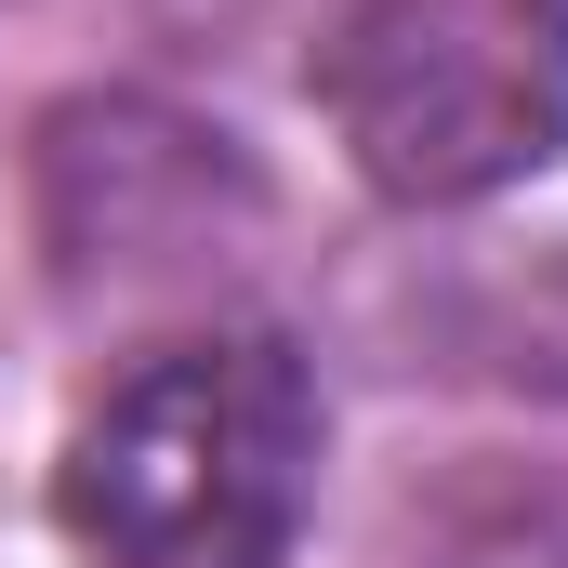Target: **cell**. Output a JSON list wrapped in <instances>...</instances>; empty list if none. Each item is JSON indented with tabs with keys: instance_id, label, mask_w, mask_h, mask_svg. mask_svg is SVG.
I'll return each mask as SVG.
<instances>
[{
	"instance_id": "1",
	"label": "cell",
	"mask_w": 568,
	"mask_h": 568,
	"mask_svg": "<svg viewBox=\"0 0 568 568\" xmlns=\"http://www.w3.org/2000/svg\"><path fill=\"white\" fill-rule=\"evenodd\" d=\"M93 568H291L317 503V371L278 331H199L120 371L53 476Z\"/></svg>"
},
{
	"instance_id": "2",
	"label": "cell",
	"mask_w": 568,
	"mask_h": 568,
	"mask_svg": "<svg viewBox=\"0 0 568 568\" xmlns=\"http://www.w3.org/2000/svg\"><path fill=\"white\" fill-rule=\"evenodd\" d=\"M304 93L371 199H503L568 159V0H344Z\"/></svg>"
}]
</instances>
